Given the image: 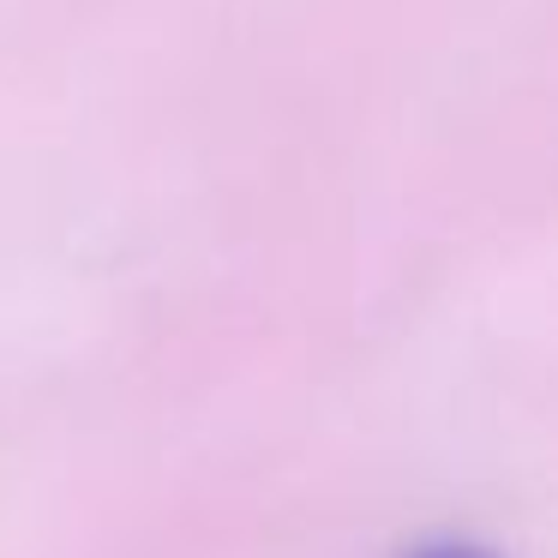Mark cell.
Instances as JSON below:
<instances>
[{
  "mask_svg": "<svg viewBox=\"0 0 558 558\" xmlns=\"http://www.w3.org/2000/svg\"><path fill=\"white\" fill-rule=\"evenodd\" d=\"M414 558H486L481 546H462V541H445V546H426V553H414Z\"/></svg>",
  "mask_w": 558,
  "mask_h": 558,
  "instance_id": "1",
  "label": "cell"
}]
</instances>
